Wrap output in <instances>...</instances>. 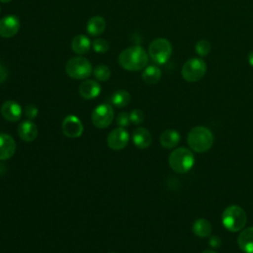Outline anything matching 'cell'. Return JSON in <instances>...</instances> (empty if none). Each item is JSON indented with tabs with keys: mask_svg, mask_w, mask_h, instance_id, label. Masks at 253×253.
<instances>
[{
	"mask_svg": "<svg viewBox=\"0 0 253 253\" xmlns=\"http://www.w3.org/2000/svg\"><path fill=\"white\" fill-rule=\"evenodd\" d=\"M121 67L127 71H139L148 63V53L139 45L129 46L124 49L118 57Z\"/></svg>",
	"mask_w": 253,
	"mask_h": 253,
	"instance_id": "obj_1",
	"label": "cell"
},
{
	"mask_svg": "<svg viewBox=\"0 0 253 253\" xmlns=\"http://www.w3.org/2000/svg\"><path fill=\"white\" fill-rule=\"evenodd\" d=\"M187 142L192 150L203 153L211 147L213 143V134L211 130L206 126H194L188 133Z\"/></svg>",
	"mask_w": 253,
	"mask_h": 253,
	"instance_id": "obj_2",
	"label": "cell"
},
{
	"mask_svg": "<svg viewBox=\"0 0 253 253\" xmlns=\"http://www.w3.org/2000/svg\"><path fill=\"white\" fill-rule=\"evenodd\" d=\"M168 162L174 172L183 174L192 169L195 163V156L189 148L178 147L170 153Z\"/></svg>",
	"mask_w": 253,
	"mask_h": 253,
	"instance_id": "obj_3",
	"label": "cell"
},
{
	"mask_svg": "<svg viewBox=\"0 0 253 253\" xmlns=\"http://www.w3.org/2000/svg\"><path fill=\"white\" fill-rule=\"evenodd\" d=\"M247 221L245 211L236 205L227 207L221 214L222 225L231 232H237L241 230Z\"/></svg>",
	"mask_w": 253,
	"mask_h": 253,
	"instance_id": "obj_4",
	"label": "cell"
},
{
	"mask_svg": "<svg viewBox=\"0 0 253 253\" xmlns=\"http://www.w3.org/2000/svg\"><path fill=\"white\" fill-rule=\"evenodd\" d=\"M207 73V64L201 57H192L183 64L181 75L187 82L194 83L201 80Z\"/></svg>",
	"mask_w": 253,
	"mask_h": 253,
	"instance_id": "obj_5",
	"label": "cell"
},
{
	"mask_svg": "<svg viewBox=\"0 0 253 253\" xmlns=\"http://www.w3.org/2000/svg\"><path fill=\"white\" fill-rule=\"evenodd\" d=\"M172 44L165 38L153 40L148 46V56L157 64L166 63L172 55Z\"/></svg>",
	"mask_w": 253,
	"mask_h": 253,
	"instance_id": "obj_6",
	"label": "cell"
},
{
	"mask_svg": "<svg viewBox=\"0 0 253 253\" xmlns=\"http://www.w3.org/2000/svg\"><path fill=\"white\" fill-rule=\"evenodd\" d=\"M66 74L77 80L88 78L93 72L90 61L84 56H74L70 58L65 65Z\"/></svg>",
	"mask_w": 253,
	"mask_h": 253,
	"instance_id": "obj_7",
	"label": "cell"
},
{
	"mask_svg": "<svg viewBox=\"0 0 253 253\" xmlns=\"http://www.w3.org/2000/svg\"><path fill=\"white\" fill-rule=\"evenodd\" d=\"M91 120L93 125L98 128L108 127L114 120V110L109 104L98 105L92 112Z\"/></svg>",
	"mask_w": 253,
	"mask_h": 253,
	"instance_id": "obj_8",
	"label": "cell"
},
{
	"mask_svg": "<svg viewBox=\"0 0 253 253\" xmlns=\"http://www.w3.org/2000/svg\"><path fill=\"white\" fill-rule=\"evenodd\" d=\"M61 127L64 135L70 138H76L81 136L84 130L81 121L74 115H69L65 117L62 122Z\"/></svg>",
	"mask_w": 253,
	"mask_h": 253,
	"instance_id": "obj_9",
	"label": "cell"
},
{
	"mask_svg": "<svg viewBox=\"0 0 253 253\" xmlns=\"http://www.w3.org/2000/svg\"><path fill=\"white\" fill-rule=\"evenodd\" d=\"M129 140V134L124 127H118L113 129L108 137L107 144L113 150L124 149Z\"/></svg>",
	"mask_w": 253,
	"mask_h": 253,
	"instance_id": "obj_10",
	"label": "cell"
},
{
	"mask_svg": "<svg viewBox=\"0 0 253 253\" xmlns=\"http://www.w3.org/2000/svg\"><path fill=\"white\" fill-rule=\"evenodd\" d=\"M20 20L15 15H7L0 20V36L5 39L14 37L20 30Z\"/></svg>",
	"mask_w": 253,
	"mask_h": 253,
	"instance_id": "obj_11",
	"label": "cell"
},
{
	"mask_svg": "<svg viewBox=\"0 0 253 253\" xmlns=\"http://www.w3.org/2000/svg\"><path fill=\"white\" fill-rule=\"evenodd\" d=\"M1 115L8 122H18L22 117V108L16 101L8 100L1 106Z\"/></svg>",
	"mask_w": 253,
	"mask_h": 253,
	"instance_id": "obj_12",
	"label": "cell"
},
{
	"mask_svg": "<svg viewBox=\"0 0 253 253\" xmlns=\"http://www.w3.org/2000/svg\"><path fill=\"white\" fill-rule=\"evenodd\" d=\"M16 151L14 138L7 133H0V160L11 158Z\"/></svg>",
	"mask_w": 253,
	"mask_h": 253,
	"instance_id": "obj_13",
	"label": "cell"
},
{
	"mask_svg": "<svg viewBox=\"0 0 253 253\" xmlns=\"http://www.w3.org/2000/svg\"><path fill=\"white\" fill-rule=\"evenodd\" d=\"M101 93V86L95 80H85L79 86V94L86 100H91L98 97Z\"/></svg>",
	"mask_w": 253,
	"mask_h": 253,
	"instance_id": "obj_14",
	"label": "cell"
},
{
	"mask_svg": "<svg viewBox=\"0 0 253 253\" xmlns=\"http://www.w3.org/2000/svg\"><path fill=\"white\" fill-rule=\"evenodd\" d=\"M18 134L26 142L34 141L38 136V127L32 121H24L18 126Z\"/></svg>",
	"mask_w": 253,
	"mask_h": 253,
	"instance_id": "obj_15",
	"label": "cell"
},
{
	"mask_svg": "<svg viewBox=\"0 0 253 253\" xmlns=\"http://www.w3.org/2000/svg\"><path fill=\"white\" fill-rule=\"evenodd\" d=\"M237 244L244 253H253V226L246 227L238 234Z\"/></svg>",
	"mask_w": 253,
	"mask_h": 253,
	"instance_id": "obj_16",
	"label": "cell"
},
{
	"mask_svg": "<svg viewBox=\"0 0 253 253\" xmlns=\"http://www.w3.org/2000/svg\"><path fill=\"white\" fill-rule=\"evenodd\" d=\"M151 141H152L151 134L147 128L137 127L133 130L132 142L136 147H138L140 149L147 148L151 144Z\"/></svg>",
	"mask_w": 253,
	"mask_h": 253,
	"instance_id": "obj_17",
	"label": "cell"
},
{
	"mask_svg": "<svg viewBox=\"0 0 253 253\" xmlns=\"http://www.w3.org/2000/svg\"><path fill=\"white\" fill-rule=\"evenodd\" d=\"M181 135L176 129H166L160 135V143L166 149L174 148L179 144Z\"/></svg>",
	"mask_w": 253,
	"mask_h": 253,
	"instance_id": "obj_18",
	"label": "cell"
},
{
	"mask_svg": "<svg viewBox=\"0 0 253 253\" xmlns=\"http://www.w3.org/2000/svg\"><path fill=\"white\" fill-rule=\"evenodd\" d=\"M71 48L75 53L79 55L85 54L91 48V42L88 37L84 35H77L71 42Z\"/></svg>",
	"mask_w": 253,
	"mask_h": 253,
	"instance_id": "obj_19",
	"label": "cell"
},
{
	"mask_svg": "<svg viewBox=\"0 0 253 253\" xmlns=\"http://www.w3.org/2000/svg\"><path fill=\"white\" fill-rule=\"evenodd\" d=\"M105 29H106V21L101 16H94L90 18L86 27L88 34L93 37L103 34Z\"/></svg>",
	"mask_w": 253,
	"mask_h": 253,
	"instance_id": "obj_20",
	"label": "cell"
},
{
	"mask_svg": "<svg viewBox=\"0 0 253 253\" xmlns=\"http://www.w3.org/2000/svg\"><path fill=\"white\" fill-rule=\"evenodd\" d=\"M192 229L193 232L196 236L205 238L208 237L211 234L212 231V227L211 222L206 219V218H198L194 221L193 225H192Z\"/></svg>",
	"mask_w": 253,
	"mask_h": 253,
	"instance_id": "obj_21",
	"label": "cell"
},
{
	"mask_svg": "<svg viewBox=\"0 0 253 253\" xmlns=\"http://www.w3.org/2000/svg\"><path fill=\"white\" fill-rule=\"evenodd\" d=\"M141 76L144 83L149 85L156 84L161 78V70L156 65H148L143 69Z\"/></svg>",
	"mask_w": 253,
	"mask_h": 253,
	"instance_id": "obj_22",
	"label": "cell"
},
{
	"mask_svg": "<svg viewBox=\"0 0 253 253\" xmlns=\"http://www.w3.org/2000/svg\"><path fill=\"white\" fill-rule=\"evenodd\" d=\"M111 101H112V104L117 108L126 107L128 105L130 101V94L127 91L123 89L118 90L113 94Z\"/></svg>",
	"mask_w": 253,
	"mask_h": 253,
	"instance_id": "obj_23",
	"label": "cell"
},
{
	"mask_svg": "<svg viewBox=\"0 0 253 253\" xmlns=\"http://www.w3.org/2000/svg\"><path fill=\"white\" fill-rule=\"evenodd\" d=\"M211 50V44L208 40L202 39L198 41L195 44V52L200 56V57H205L207 56Z\"/></svg>",
	"mask_w": 253,
	"mask_h": 253,
	"instance_id": "obj_24",
	"label": "cell"
},
{
	"mask_svg": "<svg viewBox=\"0 0 253 253\" xmlns=\"http://www.w3.org/2000/svg\"><path fill=\"white\" fill-rule=\"evenodd\" d=\"M93 74H94V76H95V78L97 80H99V81H107L111 77V70H110V68L107 65L100 64V65H97L94 68Z\"/></svg>",
	"mask_w": 253,
	"mask_h": 253,
	"instance_id": "obj_25",
	"label": "cell"
},
{
	"mask_svg": "<svg viewBox=\"0 0 253 253\" xmlns=\"http://www.w3.org/2000/svg\"><path fill=\"white\" fill-rule=\"evenodd\" d=\"M109 42L104 39H96L92 42V47L96 52L104 53L109 49Z\"/></svg>",
	"mask_w": 253,
	"mask_h": 253,
	"instance_id": "obj_26",
	"label": "cell"
},
{
	"mask_svg": "<svg viewBox=\"0 0 253 253\" xmlns=\"http://www.w3.org/2000/svg\"><path fill=\"white\" fill-rule=\"evenodd\" d=\"M130 122L134 125H140L144 121V114L139 109H134L129 113Z\"/></svg>",
	"mask_w": 253,
	"mask_h": 253,
	"instance_id": "obj_27",
	"label": "cell"
},
{
	"mask_svg": "<svg viewBox=\"0 0 253 253\" xmlns=\"http://www.w3.org/2000/svg\"><path fill=\"white\" fill-rule=\"evenodd\" d=\"M129 114L126 112H121L117 117V124L120 127H126L129 125Z\"/></svg>",
	"mask_w": 253,
	"mask_h": 253,
	"instance_id": "obj_28",
	"label": "cell"
},
{
	"mask_svg": "<svg viewBox=\"0 0 253 253\" xmlns=\"http://www.w3.org/2000/svg\"><path fill=\"white\" fill-rule=\"evenodd\" d=\"M25 116L26 118H28L30 121L34 120L37 118L38 114H39V110L35 105H28L25 108Z\"/></svg>",
	"mask_w": 253,
	"mask_h": 253,
	"instance_id": "obj_29",
	"label": "cell"
},
{
	"mask_svg": "<svg viewBox=\"0 0 253 253\" xmlns=\"http://www.w3.org/2000/svg\"><path fill=\"white\" fill-rule=\"evenodd\" d=\"M8 78V69L6 66L0 63V83L4 82Z\"/></svg>",
	"mask_w": 253,
	"mask_h": 253,
	"instance_id": "obj_30",
	"label": "cell"
},
{
	"mask_svg": "<svg viewBox=\"0 0 253 253\" xmlns=\"http://www.w3.org/2000/svg\"><path fill=\"white\" fill-rule=\"evenodd\" d=\"M247 60H248L249 65L253 67V50L249 51V53H248V55H247Z\"/></svg>",
	"mask_w": 253,
	"mask_h": 253,
	"instance_id": "obj_31",
	"label": "cell"
},
{
	"mask_svg": "<svg viewBox=\"0 0 253 253\" xmlns=\"http://www.w3.org/2000/svg\"><path fill=\"white\" fill-rule=\"evenodd\" d=\"M202 253H216V252L214 250H211V249H206Z\"/></svg>",
	"mask_w": 253,
	"mask_h": 253,
	"instance_id": "obj_32",
	"label": "cell"
},
{
	"mask_svg": "<svg viewBox=\"0 0 253 253\" xmlns=\"http://www.w3.org/2000/svg\"><path fill=\"white\" fill-rule=\"evenodd\" d=\"M12 0H0V2H3V3H8V2H11Z\"/></svg>",
	"mask_w": 253,
	"mask_h": 253,
	"instance_id": "obj_33",
	"label": "cell"
},
{
	"mask_svg": "<svg viewBox=\"0 0 253 253\" xmlns=\"http://www.w3.org/2000/svg\"><path fill=\"white\" fill-rule=\"evenodd\" d=\"M108 253H117V252H108Z\"/></svg>",
	"mask_w": 253,
	"mask_h": 253,
	"instance_id": "obj_34",
	"label": "cell"
},
{
	"mask_svg": "<svg viewBox=\"0 0 253 253\" xmlns=\"http://www.w3.org/2000/svg\"><path fill=\"white\" fill-rule=\"evenodd\" d=\"M0 12H1V8H0Z\"/></svg>",
	"mask_w": 253,
	"mask_h": 253,
	"instance_id": "obj_35",
	"label": "cell"
}]
</instances>
